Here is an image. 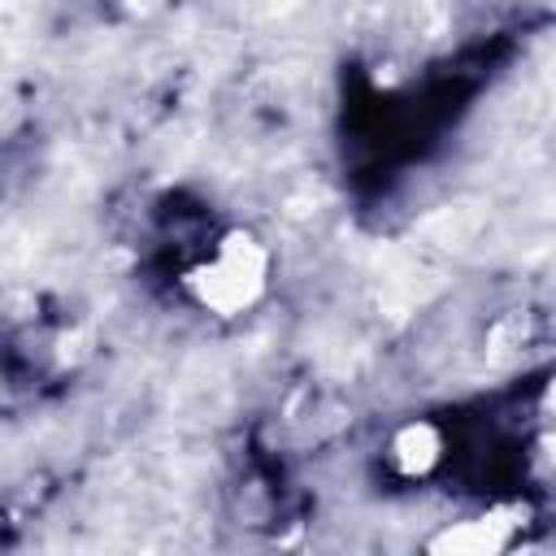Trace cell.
<instances>
[{
    "label": "cell",
    "mask_w": 556,
    "mask_h": 556,
    "mask_svg": "<svg viewBox=\"0 0 556 556\" xmlns=\"http://www.w3.org/2000/svg\"><path fill=\"white\" fill-rule=\"evenodd\" d=\"M261 282H265V252L248 235H235L213 256V265H204L195 274L200 300L213 304V308H222V313H239L243 304H252V295L261 291Z\"/></svg>",
    "instance_id": "1"
}]
</instances>
